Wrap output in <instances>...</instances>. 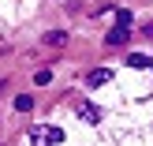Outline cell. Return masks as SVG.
I'll use <instances>...</instances> for the list:
<instances>
[{
  "mask_svg": "<svg viewBox=\"0 0 153 146\" xmlns=\"http://www.w3.org/2000/svg\"><path fill=\"white\" fill-rule=\"evenodd\" d=\"M149 67H153V64H149Z\"/></svg>",
  "mask_w": 153,
  "mask_h": 146,
  "instance_id": "30bf717a",
  "label": "cell"
},
{
  "mask_svg": "<svg viewBox=\"0 0 153 146\" xmlns=\"http://www.w3.org/2000/svg\"><path fill=\"white\" fill-rule=\"evenodd\" d=\"M60 139H64V131L52 127V124H41V127L30 131V142H34V146H52V142H60Z\"/></svg>",
  "mask_w": 153,
  "mask_h": 146,
  "instance_id": "6da1fadb",
  "label": "cell"
},
{
  "mask_svg": "<svg viewBox=\"0 0 153 146\" xmlns=\"http://www.w3.org/2000/svg\"><path fill=\"white\" fill-rule=\"evenodd\" d=\"M75 116L86 120V124H97V120H101V109H97V105H90V101H75Z\"/></svg>",
  "mask_w": 153,
  "mask_h": 146,
  "instance_id": "7a4b0ae2",
  "label": "cell"
},
{
  "mask_svg": "<svg viewBox=\"0 0 153 146\" xmlns=\"http://www.w3.org/2000/svg\"><path fill=\"white\" fill-rule=\"evenodd\" d=\"M116 26H131V11H123V7H116Z\"/></svg>",
  "mask_w": 153,
  "mask_h": 146,
  "instance_id": "ba28073f",
  "label": "cell"
},
{
  "mask_svg": "<svg viewBox=\"0 0 153 146\" xmlns=\"http://www.w3.org/2000/svg\"><path fill=\"white\" fill-rule=\"evenodd\" d=\"M127 64H131V67H149L153 60L146 56V52H131V56H127Z\"/></svg>",
  "mask_w": 153,
  "mask_h": 146,
  "instance_id": "8992f818",
  "label": "cell"
},
{
  "mask_svg": "<svg viewBox=\"0 0 153 146\" xmlns=\"http://www.w3.org/2000/svg\"><path fill=\"white\" fill-rule=\"evenodd\" d=\"M15 109H19V112H30V109H34V97H30V94H19V97H15Z\"/></svg>",
  "mask_w": 153,
  "mask_h": 146,
  "instance_id": "52a82bcc",
  "label": "cell"
},
{
  "mask_svg": "<svg viewBox=\"0 0 153 146\" xmlns=\"http://www.w3.org/2000/svg\"><path fill=\"white\" fill-rule=\"evenodd\" d=\"M45 45H52V49H64V45H67V34H64V30H49V34H45Z\"/></svg>",
  "mask_w": 153,
  "mask_h": 146,
  "instance_id": "5b68a950",
  "label": "cell"
},
{
  "mask_svg": "<svg viewBox=\"0 0 153 146\" xmlns=\"http://www.w3.org/2000/svg\"><path fill=\"white\" fill-rule=\"evenodd\" d=\"M108 79H112V71H108V67H94V71L86 75V86H90V90H97V86H105Z\"/></svg>",
  "mask_w": 153,
  "mask_h": 146,
  "instance_id": "3957f363",
  "label": "cell"
},
{
  "mask_svg": "<svg viewBox=\"0 0 153 146\" xmlns=\"http://www.w3.org/2000/svg\"><path fill=\"white\" fill-rule=\"evenodd\" d=\"M34 82H37V86H45V82H52V71H49V67H41V71L34 75Z\"/></svg>",
  "mask_w": 153,
  "mask_h": 146,
  "instance_id": "9c48e42d",
  "label": "cell"
},
{
  "mask_svg": "<svg viewBox=\"0 0 153 146\" xmlns=\"http://www.w3.org/2000/svg\"><path fill=\"white\" fill-rule=\"evenodd\" d=\"M123 41H127V26H112L108 34H105V45H112V49L123 45Z\"/></svg>",
  "mask_w": 153,
  "mask_h": 146,
  "instance_id": "277c9868",
  "label": "cell"
}]
</instances>
